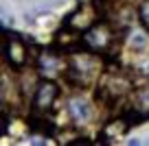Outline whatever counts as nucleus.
Segmentation results:
<instances>
[{"instance_id":"2","label":"nucleus","mask_w":149,"mask_h":146,"mask_svg":"<svg viewBox=\"0 0 149 146\" xmlns=\"http://www.w3.org/2000/svg\"><path fill=\"white\" fill-rule=\"evenodd\" d=\"M110 41H112V31L105 26V24H101V22L92 24V26L86 31V35H84L86 48H88V50H92V52L105 50Z\"/></svg>"},{"instance_id":"9","label":"nucleus","mask_w":149,"mask_h":146,"mask_svg":"<svg viewBox=\"0 0 149 146\" xmlns=\"http://www.w3.org/2000/svg\"><path fill=\"white\" fill-rule=\"evenodd\" d=\"M138 114L140 118H149V90H143L138 94Z\"/></svg>"},{"instance_id":"3","label":"nucleus","mask_w":149,"mask_h":146,"mask_svg":"<svg viewBox=\"0 0 149 146\" xmlns=\"http://www.w3.org/2000/svg\"><path fill=\"white\" fill-rule=\"evenodd\" d=\"M57 94H59V87L55 85L53 81H42L35 90V96H33V105H35L37 111H48L55 103Z\"/></svg>"},{"instance_id":"4","label":"nucleus","mask_w":149,"mask_h":146,"mask_svg":"<svg viewBox=\"0 0 149 146\" xmlns=\"http://www.w3.org/2000/svg\"><path fill=\"white\" fill-rule=\"evenodd\" d=\"M5 55H7V61H9L11 65H15V68H20V65H24V61H26V48H24V44L18 39V37H7V46H5Z\"/></svg>"},{"instance_id":"8","label":"nucleus","mask_w":149,"mask_h":146,"mask_svg":"<svg viewBox=\"0 0 149 146\" xmlns=\"http://www.w3.org/2000/svg\"><path fill=\"white\" fill-rule=\"evenodd\" d=\"M125 92H127V83L123 81L121 76H107L105 79V94L107 96L118 98V96H123Z\"/></svg>"},{"instance_id":"1","label":"nucleus","mask_w":149,"mask_h":146,"mask_svg":"<svg viewBox=\"0 0 149 146\" xmlns=\"http://www.w3.org/2000/svg\"><path fill=\"white\" fill-rule=\"evenodd\" d=\"M90 52H92V50H88L86 55H81V52H74L72 61H70L68 81H72L74 85H79V87H81V85H88V83L94 79L97 70H99L97 59H94Z\"/></svg>"},{"instance_id":"7","label":"nucleus","mask_w":149,"mask_h":146,"mask_svg":"<svg viewBox=\"0 0 149 146\" xmlns=\"http://www.w3.org/2000/svg\"><path fill=\"white\" fill-rule=\"evenodd\" d=\"M37 68H40V72H42L44 76L57 74V72H59V68H61L59 57H57L55 52H42L40 59H37Z\"/></svg>"},{"instance_id":"10","label":"nucleus","mask_w":149,"mask_h":146,"mask_svg":"<svg viewBox=\"0 0 149 146\" xmlns=\"http://www.w3.org/2000/svg\"><path fill=\"white\" fill-rule=\"evenodd\" d=\"M138 15H140V22L149 28V0H143L140 2V9H138Z\"/></svg>"},{"instance_id":"6","label":"nucleus","mask_w":149,"mask_h":146,"mask_svg":"<svg viewBox=\"0 0 149 146\" xmlns=\"http://www.w3.org/2000/svg\"><path fill=\"white\" fill-rule=\"evenodd\" d=\"M68 114H70V118L74 120L77 124H86L88 122V118H90V105H88V101L86 98H70L68 101Z\"/></svg>"},{"instance_id":"5","label":"nucleus","mask_w":149,"mask_h":146,"mask_svg":"<svg viewBox=\"0 0 149 146\" xmlns=\"http://www.w3.org/2000/svg\"><path fill=\"white\" fill-rule=\"evenodd\" d=\"M68 24H70V28H74V31H88V28L94 24V11H92V7L81 5L79 9H77V13L70 15Z\"/></svg>"}]
</instances>
